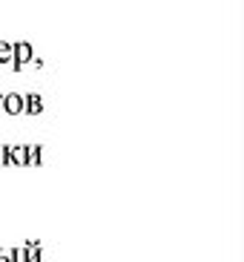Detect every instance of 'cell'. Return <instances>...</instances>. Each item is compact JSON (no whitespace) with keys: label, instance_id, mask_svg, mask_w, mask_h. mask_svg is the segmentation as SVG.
<instances>
[{"label":"cell","instance_id":"8fae6325","mask_svg":"<svg viewBox=\"0 0 244 262\" xmlns=\"http://www.w3.org/2000/svg\"><path fill=\"white\" fill-rule=\"evenodd\" d=\"M0 113H3V95H0Z\"/></svg>","mask_w":244,"mask_h":262},{"label":"cell","instance_id":"ba28073f","mask_svg":"<svg viewBox=\"0 0 244 262\" xmlns=\"http://www.w3.org/2000/svg\"><path fill=\"white\" fill-rule=\"evenodd\" d=\"M12 262H26V248H15L12 251Z\"/></svg>","mask_w":244,"mask_h":262},{"label":"cell","instance_id":"277c9868","mask_svg":"<svg viewBox=\"0 0 244 262\" xmlns=\"http://www.w3.org/2000/svg\"><path fill=\"white\" fill-rule=\"evenodd\" d=\"M6 156H9V164H17V167H23V164H26V144H12V147H6Z\"/></svg>","mask_w":244,"mask_h":262},{"label":"cell","instance_id":"30bf717a","mask_svg":"<svg viewBox=\"0 0 244 262\" xmlns=\"http://www.w3.org/2000/svg\"><path fill=\"white\" fill-rule=\"evenodd\" d=\"M9 164V156H6V144H0V167Z\"/></svg>","mask_w":244,"mask_h":262},{"label":"cell","instance_id":"9c48e42d","mask_svg":"<svg viewBox=\"0 0 244 262\" xmlns=\"http://www.w3.org/2000/svg\"><path fill=\"white\" fill-rule=\"evenodd\" d=\"M0 262H12V248H0Z\"/></svg>","mask_w":244,"mask_h":262},{"label":"cell","instance_id":"6da1fadb","mask_svg":"<svg viewBox=\"0 0 244 262\" xmlns=\"http://www.w3.org/2000/svg\"><path fill=\"white\" fill-rule=\"evenodd\" d=\"M12 52H15V58H12L15 70H23V67L38 63V61H35V49H32L29 40H17V43H12Z\"/></svg>","mask_w":244,"mask_h":262},{"label":"cell","instance_id":"8992f818","mask_svg":"<svg viewBox=\"0 0 244 262\" xmlns=\"http://www.w3.org/2000/svg\"><path fill=\"white\" fill-rule=\"evenodd\" d=\"M26 262H43V248H40V242H26Z\"/></svg>","mask_w":244,"mask_h":262},{"label":"cell","instance_id":"7a4b0ae2","mask_svg":"<svg viewBox=\"0 0 244 262\" xmlns=\"http://www.w3.org/2000/svg\"><path fill=\"white\" fill-rule=\"evenodd\" d=\"M23 113H29V116H40L43 113V98L40 95H23Z\"/></svg>","mask_w":244,"mask_h":262},{"label":"cell","instance_id":"3957f363","mask_svg":"<svg viewBox=\"0 0 244 262\" xmlns=\"http://www.w3.org/2000/svg\"><path fill=\"white\" fill-rule=\"evenodd\" d=\"M3 113L20 116L23 113V95H3Z\"/></svg>","mask_w":244,"mask_h":262},{"label":"cell","instance_id":"52a82bcc","mask_svg":"<svg viewBox=\"0 0 244 262\" xmlns=\"http://www.w3.org/2000/svg\"><path fill=\"white\" fill-rule=\"evenodd\" d=\"M15 52H12V43L9 40H0V63H12Z\"/></svg>","mask_w":244,"mask_h":262},{"label":"cell","instance_id":"5b68a950","mask_svg":"<svg viewBox=\"0 0 244 262\" xmlns=\"http://www.w3.org/2000/svg\"><path fill=\"white\" fill-rule=\"evenodd\" d=\"M43 162V147H38V144H26V164H40Z\"/></svg>","mask_w":244,"mask_h":262}]
</instances>
